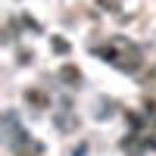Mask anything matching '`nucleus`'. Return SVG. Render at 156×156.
<instances>
[{
	"label": "nucleus",
	"instance_id": "nucleus-1",
	"mask_svg": "<svg viewBox=\"0 0 156 156\" xmlns=\"http://www.w3.org/2000/svg\"><path fill=\"white\" fill-rule=\"evenodd\" d=\"M25 100L34 103V106H41V109H44V106H50V100L41 94V90H34V87H31V90H25Z\"/></svg>",
	"mask_w": 156,
	"mask_h": 156
},
{
	"label": "nucleus",
	"instance_id": "nucleus-2",
	"mask_svg": "<svg viewBox=\"0 0 156 156\" xmlns=\"http://www.w3.org/2000/svg\"><path fill=\"white\" fill-rule=\"evenodd\" d=\"M59 78H62V81H69V84H78V81H81V72H78V69H72V66H62Z\"/></svg>",
	"mask_w": 156,
	"mask_h": 156
},
{
	"label": "nucleus",
	"instance_id": "nucleus-3",
	"mask_svg": "<svg viewBox=\"0 0 156 156\" xmlns=\"http://www.w3.org/2000/svg\"><path fill=\"white\" fill-rule=\"evenodd\" d=\"M53 50H56V53H66L69 44H66V41H59V37H53Z\"/></svg>",
	"mask_w": 156,
	"mask_h": 156
},
{
	"label": "nucleus",
	"instance_id": "nucleus-4",
	"mask_svg": "<svg viewBox=\"0 0 156 156\" xmlns=\"http://www.w3.org/2000/svg\"><path fill=\"white\" fill-rule=\"evenodd\" d=\"M103 6H109V9H115V0H100Z\"/></svg>",
	"mask_w": 156,
	"mask_h": 156
},
{
	"label": "nucleus",
	"instance_id": "nucleus-5",
	"mask_svg": "<svg viewBox=\"0 0 156 156\" xmlns=\"http://www.w3.org/2000/svg\"><path fill=\"white\" fill-rule=\"evenodd\" d=\"M150 147H156V131H153V140H150Z\"/></svg>",
	"mask_w": 156,
	"mask_h": 156
}]
</instances>
